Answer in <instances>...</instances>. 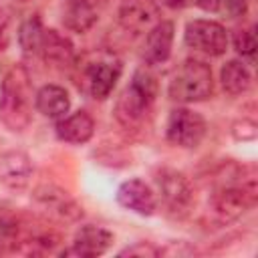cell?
Masks as SVG:
<instances>
[{
    "label": "cell",
    "mask_w": 258,
    "mask_h": 258,
    "mask_svg": "<svg viewBox=\"0 0 258 258\" xmlns=\"http://www.w3.org/2000/svg\"><path fill=\"white\" fill-rule=\"evenodd\" d=\"M157 95V81L147 71H137L131 83L123 89L115 105V117L125 125L133 127L145 119Z\"/></svg>",
    "instance_id": "3957f363"
},
{
    "label": "cell",
    "mask_w": 258,
    "mask_h": 258,
    "mask_svg": "<svg viewBox=\"0 0 258 258\" xmlns=\"http://www.w3.org/2000/svg\"><path fill=\"white\" fill-rule=\"evenodd\" d=\"M38 54L44 58V62L52 67H69L75 62V50H73L71 40L50 28H44L42 32Z\"/></svg>",
    "instance_id": "2e32d148"
},
{
    "label": "cell",
    "mask_w": 258,
    "mask_h": 258,
    "mask_svg": "<svg viewBox=\"0 0 258 258\" xmlns=\"http://www.w3.org/2000/svg\"><path fill=\"white\" fill-rule=\"evenodd\" d=\"M161 2H163L165 6H171V8H173V6H179L183 0H161Z\"/></svg>",
    "instance_id": "83f0119b"
},
{
    "label": "cell",
    "mask_w": 258,
    "mask_h": 258,
    "mask_svg": "<svg viewBox=\"0 0 258 258\" xmlns=\"http://www.w3.org/2000/svg\"><path fill=\"white\" fill-rule=\"evenodd\" d=\"M113 244V234L101 226H83L71 246L67 250H62V256H77V258H93V256H101L109 250V246Z\"/></svg>",
    "instance_id": "9c48e42d"
},
{
    "label": "cell",
    "mask_w": 258,
    "mask_h": 258,
    "mask_svg": "<svg viewBox=\"0 0 258 258\" xmlns=\"http://www.w3.org/2000/svg\"><path fill=\"white\" fill-rule=\"evenodd\" d=\"M107 8V0H64L62 22L73 32H87Z\"/></svg>",
    "instance_id": "30bf717a"
},
{
    "label": "cell",
    "mask_w": 258,
    "mask_h": 258,
    "mask_svg": "<svg viewBox=\"0 0 258 258\" xmlns=\"http://www.w3.org/2000/svg\"><path fill=\"white\" fill-rule=\"evenodd\" d=\"M30 232V224L14 210L0 208V254L20 252Z\"/></svg>",
    "instance_id": "4fadbf2b"
},
{
    "label": "cell",
    "mask_w": 258,
    "mask_h": 258,
    "mask_svg": "<svg viewBox=\"0 0 258 258\" xmlns=\"http://www.w3.org/2000/svg\"><path fill=\"white\" fill-rule=\"evenodd\" d=\"M155 183H157L161 202L169 214L181 218L189 212V206L194 202V191L183 173L163 167L155 173Z\"/></svg>",
    "instance_id": "52a82bcc"
},
{
    "label": "cell",
    "mask_w": 258,
    "mask_h": 258,
    "mask_svg": "<svg viewBox=\"0 0 258 258\" xmlns=\"http://www.w3.org/2000/svg\"><path fill=\"white\" fill-rule=\"evenodd\" d=\"M226 10L232 16H244L248 10V0H226Z\"/></svg>",
    "instance_id": "d4e9b609"
},
{
    "label": "cell",
    "mask_w": 258,
    "mask_h": 258,
    "mask_svg": "<svg viewBox=\"0 0 258 258\" xmlns=\"http://www.w3.org/2000/svg\"><path fill=\"white\" fill-rule=\"evenodd\" d=\"M32 173L30 157L24 151L10 149L0 155V183L12 191H20L28 185Z\"/></svg>",
    "instance_id": "7c38bea8"
},
{
    "label": "cell",
    "mask_w": 258,
    "mask_h": 258,
    "mask_svg": "<svg viewBox=\"0 0 258 258\" xmlns=\"http://www.w3.org/2000/svg\"><path fill=\"white\" fill-rule=\"evenodd\" d=\"M159 254H161V250H157L149 242H137L121 252V256H159Z\"/></svg>",
    "instance_id": "603a6c76"
},
{
    "label": "cell",
    "mask_w": 258,
    "mask_h": 258,
    "mask_svg": "<svg viewBox=\"0 0 258 258\" xmlns=\"http://www.w3.org/2000/svg\"><path fill=\"white\" fill-rule=\"evenodd\" d=\"M34 107L48 119H62L71 109L69 93L58 85H44L34 95Z\"/></svg>",
    "instance_id": "ac0fdd59"
},
{
    "label": "cell",
    "mask_w": 258,
    "mask_h": 258,
    "mask_svg": "<svg viewBox=\"0 0 258 258\" xmlns=\"http://www.w3.org/2000/svg\"><path fill=\"white\" fill-rule=\"evenodd\" d=\"M36 200L42 204V208L50 210L52 214H58L62 218H69V220H75L81 216V210L79 206L60 189H54V187H44V189H38L36 191Z\"/></svg>",
    "instance_id": "ffe728a7"
},
{
    "label": "cell",
    "mask_w": 258,
    "mask_h": 258,
    "mask_svg": "<svg viewBox=\"0 0 258 258\" xmlns=\"http://www.w3.org/2000/svg\"><path fill=\"white\" fill-rule=\"evenodd\" d=\"M6 46H8V18L0 10V50H4Z\"/></svg>",
    "instance_id": "484cf974"
},
{
    "label": "cell",
    "mask_w": 258,
    "mask_h": 258,
    "mask_svg": "<svg viewBox=\"0 0 258 258\" xmlns=\"http://www.w3.org/2000/svg\"><path fill=\"white\" fill-rule=\"evenodd\" d=\"M185 44L210 56H220L228 48V34L220 22L191 20L185 26Z\"/></svg>",
    "instance_id": "ba28073f"
},
{
    "label": "cell",
    "mask_w": 258,
    "mask_h": 258,
    "mask_svg": "<svg viewBox=\"0 0 258 258\" xmlns=\"http://www.w3.org/2000/svg\"><path fill=\"white\" fill-rule=\"evenodd\" d=\"M234 48L238 50V54L246 56L248 60H254V52H256V34L254 28H242L234 34Z\"/></svg>",
    "instance_id": "7402d4cb"
},
{
    "label": "cell",
    "mask_w": 258,
    "mask_h": 258,
    "mask_svg": "<svg viewBox=\"0 0 258 258\" xmlns=\"http://www.w3.org/2000/svg\"><path fill=\"white\" fill-rule=\"evenodd\" d=\"M206 131H208V125L200 113L185 109V107L173 109L169 113L167 127H165V135H167L169 143H173L177 147L191 149L202 143V139L206 137Z\"/></svg>",
    "instance_id": "8992f818"
},
{
    "label": "cell",
    "mask_w": 258,
    "mask_h": 258,
    "mask_svg": "<svg viewBox=\"0 0 258 258\" xmlns=\"http://www.w3.org/2000/svg\"><path fill=\"white\" fill-rule=\"evenodd\" d=\"M32 83L24 67H12L0 87V119L10 131H24L32 119Z\"/></svg>",
    "instance_id": "6da1fadb"
},
{
    "label": "cell",
    "mask_w": 258,
    "mask_h": 258,
    "mask_svg": "<svg viewBox=\"0 0 258 258\" xmlns=\"http://www.w3.org/2000/svg\"><path fill=\"white\" fill-rule=\"evenodd\" d=\"M234 135L242 141H248V139H254L256 137V123L254 121H248V119H242V123H236L234 125Z\"/></svg>",
    "instance_id": "cb8c5ba5"
},
{
    "label": "cell",
    "mask_w": 258,
    "mask_h": 258,
    "mask_svg": "<svg viewBox=\"0 0 258 258\" xmlns=\"http://www.w3.org/2000/svg\"><path fill=\"white\" fill-rule=\"evenodd\" d=\"M196 4L206 12H216L222 6V0H196Z\"/></svg>",
    "instance_id": "4316f807"
},
{
    "label": "cell",
    "mask_w": 258,
    "mask_h": 258,
    "mask_svg": "<svg viewBox=\"0 0 258 258\" xmlns=\"http://www.w3.org/2000/svg\"><path fill=\"white\" fill-rule=\"evenodd\" d=\"M256 191L258 189H256L254 177L220 183L210 196L208 210L214 216V220H218L220 224L234 222L256 204Z\"/></svg>",
    "instance_id": "277c9868"
},
{
    "label": "cell",
    "mask_w": 258,
    "mask_h": 258,
    "mask_svg": "<svg viewBox=\"0 0 258 258\" xmlns=\"http://www.w3.org/2000/svg\"><path fill=\"white\" fill-rule=\"evenodd\" d=\"M93 131H95V121L87 111H77L69 117L58 119V123H56L58 139L73 143V145L87 143L93 137Z\"/></svg>",
    "instance_id": "e0dca14e"
},
{
    "label": "cell",
    "mask_w": 258,
    "mask_h": 258,
    "mask_svg": "<svg viewBox=\"0 0 258 258\" xmlns=\"http://www.w3.org/2000/svg\"><path fill=\"white\" fill-rule=\"evenodd\" d=\"M157 14L153 0H125L119 10V22L127 32L139 34L157 22Z\"/></svg>",
    "instance_id": "5bb4252c"
},
{
    "label": "cell",
    "mask_w": 258,
    "mask_h": 258,
    "mask_svg": "<svg viewBox=\"0 0 258 258\" xmlns=\"http://www.w3.org/2000/svg\"><path fill=\"white\" fill-rule=\"evenodd\" d=\"M173 22L171 20H157L145 36V50L143 56L149 64H159L165 62L171 54V44H173Z\"/></svg>",
    "instance_id": "9a60e30c"
},
{
    "label": "cell",
    "mask_w": 258,
    "mask_h": 258,
    "mask_svg": "<svg viewBox=\"0 0 258 258\" xmlns=\"http://www.w3.org/2000/svg\"><path fill=\"white\" fill-rule=\"evenodd\" d=\"M214 81H212V69L198 58H187L179 64V69L173 73L169 81V97L179 103H194L204 101L212 95Z\"/></svg>",
    "instance_id": "5b68a950"
},
{
    "label": "cell",
    "mask_w": 258,
    "mask_h": 258,
    "mask_svg": "<svg viewBox=\"0 0 258 258\" xmlns=\"http://www.w3.org/2000/svg\"><path fill=\"white\" fill-rule=\"evenodd\" d=\"M42 32H44V26L38 16H30L28 20L22 22V26L18 30V42H20L24 54H38Z\"/></svg>",
    "instance_id": "44dd1931"
},
{
    "label": "cell",
    "mask_w": 258,
    "mask_h": 258,
    "mask_svg": "<svg viewBox=\"0 0 258 258\" xmlns=\"http://www.w3.org/2000/svg\"><path fill=\"white\" fill-rule=\"evenodd\" d=\"M117 202L125 210H131L139 216H151L157 208V200L153 189L143 179H127L117 189Z\"/></svg>",
    "instance_id": "8fae6325"
},
{
    "label": "cell",
    "mask_w": 258,
    "mask_h": 258,
    "mask_svg": "<svg viewBox=\"0 0 258 258\" xmlns=\"http://www.w3.org/2000/svg\"><path fill=\"white\" fill-rule=\"evenodd\" d=\"M121 60L113 54H89L77 67V87L93 99H107L121 77Z\"/></svg>",
    "instance_id": "7a4b0ae2"
},
{
    "label": "cell",
    "mask_w": 258,
    "mask_h": 258,
    "mask_svg": "<svg viewBox=\"0 0 258 258\" xmlns=\"http://www.w3.org/2000/svg\"><path fill=\"white\" fill-rule=\"evenodd\" d=\"M220 81L226 93L242 95L252 85V75L242 60H228L220 71Z\"/></svg>",
    "instance_id": "d6986e66"
}]
</instances>
